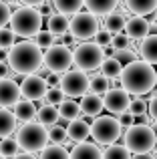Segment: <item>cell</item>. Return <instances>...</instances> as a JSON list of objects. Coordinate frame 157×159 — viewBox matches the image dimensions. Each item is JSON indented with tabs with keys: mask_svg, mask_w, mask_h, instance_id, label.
I'll return each instance as SVG.
<instances>
[{
	"mask_svg": "<svg viewBox=\"0 0 157 159\" xmlns=\"http://www.w3.org/2000/svg\"><path fill=\"white\" fill-rule=\"evenodd\" d=\"M16 141L20 143V149H24L28 153H36V151H43L47 147L51 137H48V129L43 123H32L30 121V123H24L18 129Z\"/></svg>",
	"mask_w": 157,
	"mask_h": 159,
	"instance_id": "cell-5",
	"label": "cell"
},
{
	"mask_svg": "<svg viewBox=\"0 0 157 159\" xmlns=\"http://www.w3.org/2000/svg\"><path fill=\"white\" fill-rule=\"evenodd\" d=\"M47 83H48V89H52V87H61V77L59 73H51L47 77Z\"/></svg>",
	"mask_w": 157,
	"mask_h": 159,
	"instance_id": "cell-43",
	"label": "cell"
},
{
	"mask_svg": "<svg viewBox=\"0 0 157 159\" xmlns=\"http://www.w3.org/2000/svg\"><path fill=\"white\" fill-rule=\"evenodd\" d=\"M129 91H125L121 87H115V89H109L105 95H103V101H105V109L115 115H121V113L129 111V105H131V97H129Z\"/></svg>",
	"mask_w": 157,
	"mask_h": 159,
	"instance_id": "cell-12",
	"label": "cell"
},
{
	"mask_svg": "<svg viewBox=\"0 0 157 159\" xmlns=\"http://www.w3.org/2000/svg\"><path fill=\"white\" fill-rule=\"evenodd\" d=\"M16 115L8 111V107H0V139L10 137L16 129Z\"/></svg>",
	"mask_w": 157,
	"mask_h": 159,
	"instance_id": "cell-20",
	"label": "cell"
},
{
	"mask_svg": "<svg viewBox=\"0 0 157 159\" xmlns=\"http://www.w3.org/2000/svg\"><path fill=\"white\" fill-rule=\"evenodd\" d=\"M36 113H38V109H36L34 101L24 99V101H18L14 105V115L20 123H30L32 119H36Z\"/></svg>",
	"mask_w": 157,
	"mask_h": 159,
	"instance_id": "cell-17",
	"label": "cell"
},
{
	"mask_svg": "<svg viewBox=\"0 0 157 159\" xmlns=\"http://www.w3.org/2000/svg\"><path fill=\"white\" fill-rule=\"evenodd\" d=\"M115 58H117L119 62H121L123 66H127L129 62H133V61H137V57H135V52L131 51L129 47L127 48H115V54H113Z\"/></svg>",
	"mask_w": 157,
	"mask_h": 159,
	"instance_id": "cell-36",
	"label": "cell"
},
{
	"mask_svg": "<svg viewBox=\"0 0 157 159\" xmlns=\"http://www.w3.org/2000/svg\"><path fill=\"white\" fill-rule=\"evenodd\" d=\"M65 91L61 89V87H52V89H48V93H47V103H51V105H56L59 107L61 103L65 101Z\"/></svg>",
	"mask_w": 157,
	"mask_h": 159,
	"instance_id": "cell-37",
	"label": "cell"
},
{
	"mask_svg": "<svg viewBox=\"0 0 157 159\" xmlns=\"http://www.w3.org/2000/svg\"><path fill=\"white\" fill-rule=\"evenodd\" d=\"M129 43H131V36L127 34V32H125V34L119 32V34L113 36V43H111V44H113L115 48H127V47H129Z\"/></svg>",
	"mask_w": 157,
	"mask_h": 159,
	"instance_id": "cell-41",
	"label": "cell"
},
{
	"mask_svg": "<svg viewBox=\"0 0 157 159\" xmlns=\"http://www.w3.org/2000/svg\"><path fill=\"white\" fill-rule=\"evenodd\" d=\"M139 52H141V58L151 65H157V34H149L141 40L139 44Z\"/></svg>",
	"mask_w": 157,
	"mask_h": 159,
	"instance_id": "cell-19",
	"label": "cell"
},
{
	"mask_svg": "<svg viewBox=\"0 0 157 159\" xmlns=\"http://www.w3.org/2000/svg\"><path fill=\"white\" fill-rule=\"evenodd\" d=\"M18 2L24 4V6H36V8H38L40 4H44L47 0H18Z\"/></svg>",
	"mask_w": 157,
	"mask_h": 159,
	"instance_id": "cell-45",
	"label": "cell"
},
{
	"mask_svg": "<svg viewBox=\"0 0 157 159\" xmlns=\"http://www.w3.org/2000/svg\"><path fill=\"white\" fill-rule=\"evenodd\" d=\"M34 43L38 44L40 48H48V47H52V44L56 43V34L52 30H48V28H47V30L40 28V30L34 34Z\"/></svg>",
	"mask_w": 157,
	"mask_h": 159,
	"instance_id": "cell-33",
	"label": "cell"
},
{
	"mask_svg": "<svg viewBox=\"0 0 157 159\" xmlns=\"http://www.w3.org/2000/svg\"><path fill=\"white\" fill-rule=\"evenodd\" d=\"M83 6H85V0H55L56 12H63L67 16H73L77 12H81Z\"/></svg>",
	"mask_w": 157,
	"mask_h": 159,
	"instance_id": "cell-28",
	"label": "cell"
},
{
	"mask_svg": "<svg viewBox=\"0 0 157 159\" xmlns=\"http://www.w3.org/2000/svg\"><path fill=\"white\" fill-rule=\"evenodd\" d=\"M38 12H40L43 16H51V14H52V10H51V6H48V2L40 4V6H38Z\"/></svg>",
	"mask_w": 157,
	"mask_h": 159,
	"instance_id": "cell-46",
	"label": "cell"
},
{
	"mask_svg": "<svg viewBox=\"0 0 157 159\" xmlns=\"http://www.w3.org/2000/svg\"><path fill=\"white\" fill-rule=\"evenodd\" d=\"M125 32L131 36V40H143L145 36H149V34H151V24H149V20H147L145 16L135 14L133 18L127 20V24H125Z\"/></svg>",
	"mask_w": 157,
	"mask_h": 159,
	"instance_id": "cell-14",
	"label": "cell"
},
{
	"mask_svg": "<svg viewBox=\"0 0 157 159\" xmlns=\"http://www.w3.org/2000/svg\"><path fill=\"white\" fill-rule=\"evenodd\" d=\"M121 123L119 119L109 115H99L95 117V121L91 123V135H93L95 143L101 145H111L121 137Z\"/></svg>",
	"mask_w": 157,
	"mask_h": 159,
	"instance_id": "cell-7",
	"label": "cell"
},
{
	"mask_svg": "<svg viewBox=\"0 0 157 159\" xmlns=\"http://www.w3.org/2000/svg\"><path fill=\"white\" fill-rule=\"evenodd\" d=\"M135 117H137V115H133L131 111L121 113V115H119V123H121V127L123 129H129L131 125H135Z\"/></svg>",
	"mask_w": 157,
	"mask_h": 159,
	"instance_id": "cell-42",
	"label": "cell"
},
{
	"mask_svg": "<svg viewBox=\"0 0 157 159\" xmlns=\"http://www.w3.org/2000/svg\"><path fill=\"white\" fill-rule=\"evenodd\" d=\"M16 44V32L12 28H0V48H12Z\"/></svg>",
	"mask_w": 157,
	"mask_h": 159,
	"instance_id": "cell-35",
	"label": "cell"
},
{
	"mask_svg": "<svg viewBox=\"0 0 157 159\" xmlns=\"http://www.w3.org/2000/svg\"><path fill=\"white\" fill-rule=\"evenodd\" d=\"M12 18V10H10V4L4 2V0H0V28L6 26L8 22H10Z\"/></svg>",
	"mask_w": 157,
	"mask_h": 159,
	"instance_id": "cell-39",
	"label": "cell"
},
{
	"mask_svg": "<svg viewBox=\"0 0 157 159\" xmlns=\"http://www.w3.org/2000/svg\"><path fill=\"white\" fill-rule=\"evenodd\" d=\"M101 73L109 79H121V73H123V65L117 61L115 57H107L101 65Z\"/></svg>",
	"mask_w": 157,
	"mask_h": 159,
	"instance_id": "cell-27",
	"label": "cell"
},
{
	"mask_svg": "<svg viewBox=\"0 0 157 159\" xmlns=\"http://www.w3.org/2000/svg\"><path fill=\"white\" fill-rule=\"evenodd\" d=\"M8 65L16 75H34L44 66V52L34 40H22L8 51Z\"/></svg>",
	"mask_w": 157,
	"mask_h": 159,
	"instance_id": "cell-1",
	"label": "cell"
},
{
	"mask_svg": "<svg viewBox=\"0 0 157 159\" xmlns=\"http://www.w3.org/2000/svg\"><path fill=\"white\" fill-rule=\"evenodd\" d=\"M117 4H119V0H85L87 10H91L97 16H103V14L107 16L109 12H113L117 8Z\"/></svg>",
	"mask_w": 157,
	"mask_h": 159,
	"instance_id": "cell-23",
	"label": "cell"
},
{
	"mask_svg": "<svg viewBox=\"0 0 157 159\" xmlns=\"http://www.w3.org/2000/svg\"><path fill=\"white\" fill-rule=\"evenodd\" d=\"M121 85L131 95H147L157 85L155 69L147 61H133L127 66H123Z\"/></svg>",
	"mask_w": 157,
	"mask_h": 159,
	"instance_id": "cell-2",
	"label": "cell"
},
{
	"mask_svg": "<svg viewBox=\"0 0 157 159\" xmlns=\"http://www.w3.org/2000/svg\"><path fill=\"white\" fill-rule=\"evenodd\" d=\"M95 43L97 44H101L103 48L105 47H109L111 43H113V32L109 30V28H101V30L95 34Z\"/></svg>",
	"mask_w": 157,
	"mask_h": 159,
	"instance_id": "cell-38",
	"label": "cell"
},
{
	"mask_svg": "<svg viewBox=\"0 0 157 159\" xmlns=\"http://www.w3.org/2000/svg\"><path fill=\"white\" fill-rule=\"evenodd\" d=\"M153 131H155V149H153V151H157V121H155V125H153Z\"/></svg>",
	"mask_w": 157,
	"mask_h": 159,
	"instance_id": "cell-51",
	"label": "cell"
},
{
	"mask_svg": "<svg viewBox=\"0 0 157 159\" xmlns=\"http://www.w3.org/2000/svg\"><path fill=\"white\" fill-rule=\"evenodd\" d=\"M105 109V101L97 93H87L81 97V111L85 117H99V113Z\"/></svg>",
	"mask_w": 157,
	"mask_h": 159,
	"instance_id": "cell-15",
	"label": "cell"
},
{
	"mask_svg": "<svg viewBox=\"0 0 157 159\" xmlns=\"http://www.w3.org/2000/svg\"><path fill=\"white\" fill-rule=\"evenodd\" d=\"M67 131H69V139L81 143V141H87V137L91 135V125L85 119H75L69 123Z\"/></svg>",
	"mask_w": 157,
	"mask_h": 159,
	"instance_id": "cell-18",
	"label": "cell"
},
{
	"mask_svg": "<svg viewBox=\"0 0 157 159\" xmlns=\"http://www.w3.org/2000/svg\"><path fill=\"white\" fill-rule=\"evenodd\" d=\"M8 51H10V48H0V62L8 61Z\"/></svg>",
	"mask_w": 157,
	"mask_h": 159,
	"instance_id": "cell-50",
	"label": "cell"
},
{
	"mask_svg": "<svg viewBox=\"0 0 157 159\" xmlns=\"http://www.w3.org/2000/svg\"><path fill=\"white\" fill-rule=\"evenodd\" d=\"M69 26H71V20H69V16L63 14V12H55V14L48 16V30H52L56 36L67 34Z\"/></svg>",
	"mask_w": 157,
	"mask_h": 159,
	"instance_id": "cell-22",
	"label": "cell"
},
{
	"mask_svg": "<svg viewBox=\"0 0 157 159\" xmlns=\"http://www.w3.org/2000/svg\"><path fill=\"white\" fill-rule=\"evenodd\" d=\"M0 153H2L4 157H16L20 153V143L16 139H10V137H4L2 141H0Z\"/></svg>",
	"mask_w": 157,
	"mask_h": 159,
	"instance_id": "cell-32",
	"label": "cell"
},
{
	"mask_svg": "<svg viewBox=\"0 0 157 159\" xmlns=\"http://www.w3.org/2000/svg\"><path fill=\"white\" fill-rule=\"evenodd\" d=\"M48 137H51V143L63 145L65 141H67V137H69V131L63 127V125L55 123V125H51V129H48Z\"/></svg>",
	"mask_w": 157,
	"mask_h": 159,
	"instance_id": "cell-34",
	"label": "cell"
},
{
	"mask_svg": "<svg viewBox=\"0 0 157 159\" xmlns=\"http://www.w3.org/2000/svg\"><path fill=\"white\" fill-rule=\"evenodd\" d=\"M99 32V18L91 10L87 12H77L71 18V26H69V34L77 40H89L95 39Z\"/></svg>",
	"mask_w": 157,
	"mask_h": 159,
	"instance_id": "cell-9",
	"label": "cell"
},
{
	"mask_svg": "<svg viewBox=\"0 0 157 159\" xmlns=\"http://www.w3.org/2000/svg\"><path fill=\"white\" fill-rule=\"evenodd\" d=\"M125 6L133 14L145 16V14H151L157 8V0H125Z\"/></svg>",
	"mask_w": 157,
	"mask_h": 159,
	"instance_id": "cell-25",
	"label": "cell"
},
{
	"mask_svg": "<svg viewBox=\"0 0 157 159\" xmlns=\"http://www.w3.org/2000/svg\"><path fill=\"white\" fill-rule=\"evenodd\" d=\"M61 89L65 91V95L77 99L83 97L91 91V77H87L85 70L77 69V70H67L61 77Z\"/></svg>",
	"mask_w": 157,
	"mask_h": 159,
	"instance_id": "cell-10",
	"label": "cell"
},
{
	"mask_svg": "<svg viewBox=\"0 0 157 159\" xmlns=\"http://www.w3.org/2000/svg\"><path fill=\"white\" fill-rule=\"evenodd\" d=\"M153 69H155V77H157V65H153Z\"/></svg>",
	"mask_w": 157,
	"mask_h": 159,
	"instance_id": "cell-52",
	"label": "cell"
},
{
	"mask_svg": "<svg viewBox=\"0 0 157 159\" xmlns=\"http://www.w3.org/2000/svg\"><path fill=\"white\" fill-rule=\"evenodd\" d=\"M71 159H103V151L99 149L97 143H89V141H81L73 147Z\"/></svg>",
	"mask_w": 157,
	"mask_h": 159,
	"instance_id": "cell-16",
	"label": "cell"
},
{
	"mask_svg": "<svg viewBox=\"0 0 157 159\" xmlns=\"http://www.w3.org/2000/svg\"><path fill=\"white\" fill-rule=\"evenodd\" d=\"M147 111H149L151 119L157 121V95H153V97H151V101H149V109H147Z\"/></svg>",
	"mask_w": 157,
	"mask_h": 159,
	"instance_id": "cell-44",
	"label": "cell"
},
{
	"mask_svg": "<svg viewBox=\"0 0 157 159\" xmlns=\"http://www.w3.org/2000/svg\"><path fill=\"white\" fill-rule=\"evenodd\" d=\"M8 66H10V65H6V62H0V79L10 77V70H8Z\"/></svg>",
	"mask_w": 157,
	"mask_h": 159,
	"instance_id": "cell-47",
	"label": "cell"
},
{
	"mask_svg": "<svg viewBox=\"0 0 157 159\" xmlns=\"http://www.w3.org/2000/svg\"><path fill=\"white\" fill-rule=\"evenodd\" d=\"M103 159H131V151L127 149V145H107V149L103 151Z\"/></svg>",
	"mask_w": 157,
	"mask_h": 159,
	"instance_id": "cell-30",
	"label": "cell"
},
{
	"mask_svg": "<svg viewBox=\"0 0 157 159\" xmlns=\"http://www.w3.org/2000/svg\"><path fill=\"white\" fill-rule=\"evenodd\" d=\"M20 91H22V97L28 101H38V99L47 97L48 93V83L44 77H40L38 73L34 75H26L20 83Z\"/></svg>",
	"mask_w": 157,
	"mask_h": 159,
	"instance_id": "cell-11",
	"label": "cell"
},
{
	"mask_svg": "<svg viewBox=\"0 0 157 159\" xmlns=\"http://www.w3.org/2000/svg\"><path fill=\"white\" fill-rule=\"evenodd\" d=\"M111 89V79L105 77V75H93L91 77V93H97V95H105L107 91Z\"/></svg>",
	"mask_w": 157,
	"mask_h": 159,
	"instance_id": "cell-31",
	"label": "cell"
},
{
	"mask_svg": "<svg viewBox=\"0 0 157 159\" xmlns=\"http://www.w3.org/2000/svg\"><path fill=\"white\" fill-rule=\"evenodd\" d=\"M75 66L81 70H85V73H91V70H97L99 66L103 65V61H105V48L101 47V44L97 43H85L83 40L81 44H77L75 51Z\"/></svg>",
	"mask_w": 157,
	"mask_h": 159,
	"instance_id": "cell-6",
	"label": "cell"
},
{
	"mask_svg": "<svg viewBox=\"0 0 157 159\" xmlns=\"http://www.w3.org/2000/svg\"><path fill=\"white\" fill-rule=\"evenodd\" d=\"M0 159H8V157H4V155H2V153H0Z\"/></svg>",
	"mask_w": 157,
	"mask_h": 159,
	"instance_id": "cell-53",
	"label": "cell"
},
{
	"mask_svg": "<svg viewBox=\"0 0 157 159\" xmlns=\"http://www.w3.org/2000/svg\"><path fill=\"white\" fill-rule=\"evenodd\" d=\"M123 141L131 153H151L155 149V131L149 123H135L125 131Z\"/></svg>",
	"mask_w": 157,
	"mask_h": 159,
	"instance_id": "cell-4",
	"label": "cell"
},
{
	"mask_svg": "<svg viewBox=\"0 0 157 159\" xmlns=\"http://www.w3.org/2000/svg\"><path fill=\"white\" fill-rule=\"evenodd\" d=\"M22 97L20 85L10 77L0 79V107H14Z\"/></svg>",
	"mask_w": 157,
	"mask_h": 159,
	"instance_id": "cell-13",
	"label": "cell"
},
{
	"mask_svg": "<svg viewBox=\"0 0 157 159\" xmlns=\"http://www.w3.org/2000/svg\"><path fill=\"white\" fill-rule=\"evenodd\" d=\"M12 159H36L34 155H32V153H18V155H16V157H12Z\"/></svg>",
	"mask_w": 157,
	"mask_h": 159,
	"instance_id": "cell-49",
	"label": "cell"
},
{
	"mask_svg": "<svg viewBox=\"0 0 157 159\" xmlns=\"http://www.w3.org/2000/svg\"><path fill=\"white\" fill-rule=\"evenodd\" d=\"M43 18L44 16L38 12V8L34 6H20L12 12L10 18V28L16 32L18 36L30 39L43 28Z\"/></svg>",
	"mask_w": 157,
	"mask_h": 159,
	"instance_id": "cell-3",
	"label": "cell"
},
{
	"mask_svg": "<svg viewBox=\"0 0 157 159\" xmlns=\"http://www.w3.org/2000/svg\"><path fill=\"white\" fill-rule=\"evenodd\" d=\"M38 159H71V153L59 143H52V145H47V147L40 151V157Z\"/></svg>",
	"mask_w": 157,
	"mask_h": 159,
	"instance_id": "cell-29",
	"label": "cell"
},
{
	"mask_svg": "<svg viewBox=\"0 0 157 159\" xmlns=\"http://www.w3.org/2000/svg\"><path fill=\"white\" fill-rule=\"evenodd\" d=\"M125 24H127V20H125V16H123V12L113 10V12H109V14L105 16V28H109L113 34L123 32L125 30Z\"/></svg>",
	"mask_w": 157,
	"mask_h": 159,
	"instance_id": "cell-26",
	"label": "cell"
},
{
	"mask_svg": "<svg viewBox=\"0 0 157 159\" xmlns=\"http://www.w3.org/2000/svg\"><path fill=\"white\" fill-rule=\"evenodd\" d=\"M36 119H38V123H43L44 127H51V125H55L56 121L61 119L59 107H56V105H51V103H44L43 107H38Z\"/></svg>",
	"mask_w": 157,
	"mask_h": 159,
	"instance_id": "cell-21",
	"label": "cell"
},
{
	"mask_svg": "<svg viewBox=\"0 0 157 159\" xmlns=\"http://www.w3.org/2000/svg\"><path fill=\"white\" fill-rule=\"evenodd\" d=\"M59 113H61V119H65V121H75L78 119V115H83V111H81V103H77L75 99H65L63 103L59 105Z\"/></svg>",
	"mask_w": 157,
	"mask_h": 159,
	"instance_id": "cell-24",
	"label": "cell"
},
{
	"mask_svg": "<svg viewBox=\"0 0 157 159\" xmlns=\"http://www.w3.org/2000/svg\"><path fill=\"white\" fill-rule=\"evenodd\" d=\"M131 159H155V157L151 155V153H135Z\"/></svg>",
	"mask_w": 157,
	"mask_h": 159,
	"instance_id": "cell-48",
	"label": "cell"
},
{
	"mask_svg": "<svg viewBox=\"0 0 157 159\" xmlns=\"http://www.w3.org/2000/svg\"><path fill=\"white\" fill-rule=\"evenodd\" d=\"M75 65V54L63 43H56L44 51V69L51 73H67Z\"/></svg>",
	"mask_w": 157,
	"mask_h": 159,
	"instance_id": "cell-8",
	"label": "cell"
},
{
	"mask_svg": "<svg viewBox=\"0 0 157 159\" xmlns=\"http://www.w3.org/2000/svg\"><path fill=\"white\" fill-rule=\"evenodd\" d=\"M147 109H149V105H147L143 99H133V101H131V105H129V111L133 113V115H137V117L143 115Z\"/></svg>",
	"mask_w": 157,
	"mask_h": 159,
	"instance_id": "cell-40",
	"label": "cell"
}]
</instances>
